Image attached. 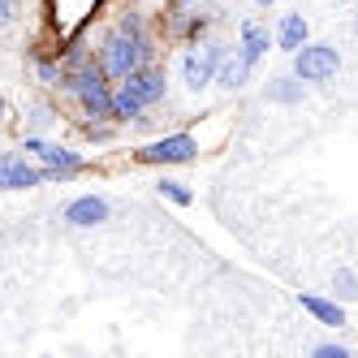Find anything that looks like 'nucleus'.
Instances as JSON below:
<instances>
[{
  "label": "nucleus",
  "instance_id": "ddd939ff",
  "mask_svg": "<svg viewBox=\"0 0 358 358\" xmlns=\"http://www.w3.org/2000/svg\"><path fill=\"white\" fill-rule=\"evenodd\" d=\"M147 108H143V99L125 87V83H117V91H113V121H138Z\"/></svg>",
  "mask_w": 358,
  "mask_h": 358
},
{
  "label": "nucleus",
  "instance_id": "5701e85b",
  "mask_svg": "<svg viewBox=\"0 0 358 358\" xmlns=\"http://www.w3.org/2000/svg\"><path fill=\"white\" fill-rule=\"evenodd\" d=\"M259 5H264V9H268V5H272V0H259Z\"/></svg>",
  "mask_w": 358,
  "mask_h": 358
},
{
  "label": "nucleus",
  "instance_id": "2eb2a0df",
  "mask_svg": "<svg viewBox=\"0 0 358 358\" xmlns=\"http://www.w3.org/2000/svg\"><path fill=\"white\" fill-rule=\"evenodd\" d=\"M156 194L169 199V203H177V208H190V203H194V190H190L186 182H177V177H160V182H156Z\"/></svg>",
  "mask_w": 358,
  "mask_h": 358
},
{
  "label": "nucleus",
  "instance_id": "4468645a",
  "mask_svg": "<svg viewBox=\"0 0 358 358\" xmlns=\"http://www.w3.org/2000/svg\"><path fill=\"white\" fill-rule=\"evenodd\" d=\"M173 22H177V35H182L186 43H199L203 35H208V27H212V17L208 13H194V9L173 13Z\"/></svg>",
  "mask_w": 358,
  "mask_h": 358
},
{
  "label": "nucleus",
  "instance_id": "9b49d317",
  "mask_svg": "<svg viewBox=\"0 0 358 358\" xmlns=\"http://www.w3.org/2000/svg\"><path fill=\"white\" fill-rule=\"evenodd\" d=\"M298 302H302V311H306V315L320 320V324H328V328H341V324H345V306H341V302H332V298L298 294Z\"/></svg>",
  "mask_w": 358,
  "mask_h": 358
},
{
  "label": "nucleus",
  "instance_id": "6e6552de",
  "mask_svg": "<svg viewBox=\"0 0 358 358\" xmlns=\"http://www.w3.org/2000/svg\"><path fill=\"white\" fill-rule=\"evenodd\" d=\"M125 87H130L138 99H143V108H151V104H160V99L169 95V78H164V65H138L130 78H121Z\"/></svg>",
  "mask_w": 358,
  "mask_h": 358
},
{
  "label": "nucleus",
  "instance_id": "f3484780",
  "mask_svg": "<svg viewBox=\"0 0 358 358\" xmlns=\"http://www.w3.org/2000/svg\"><path fill=\"white\" fill-rule=\"evenodd\" d=\"M35 57H39V52H35ZM35 73H39V83L61 87V73H65V69H61V61H52V57H39V61H35Z\"/></svg>",
  "mask_w": 358,
  "mask_h": 358
},
{
  "label": "nucleus",
  "instance_id": "f257e3e1",
  "mask_svg": "<svg viewBox=\"0 0 358 358\" xmlns=\"http://www.w3.org/2000/svg\"><path fill=\"white\" fill-rule=\"evenodd\" d=\"M151 61V39L147 35H130V31H113L99 48V69L108 73V78H130L138 65Z\"/></svg>",
  "mask_w": 358,
  "mask_h": 358
},
{
  "label": "nucleus",
  "instance_id": "aec40b11",
  "mask_svg": "<svg viewBox=\"0 0 358 358\" xmlns=\"http://www.w3.org/2000/svg\"><path fill=\"white\" fill-rule=\"evenodd\" d=\"M17 17V5L13 0H0V22H13Z\"/></svg>",
  "mask_w": 358,
  "mask_h": 358
},
{
  "label": "nucleus",
  "instance_id": "1a4fd4ad",
  "mask_svg": "<svg viewBox=\"0 0 358 358\" xmlns=\"http://www.w3.org/2000/svg\"><path fill=\"white\" fill-rule=\"evenodd\" d=\"M306 35H311V27H306V17L302 13H280V22H276V48L280 52H298V48L306 43Z\"/></svg>",
  "mask_w": 358,
  "mask_h": 358
},
{
  "label": "nucleus",
  "instance_id": "f03ea898",
  "mask_svg": "<svg viewBox=\"0 0 358 358\" xmlns=\"http://www.w3.org/2000/svg\"><path fill=\"white\" fill-rule=\"evenodd\" d=\"M229 57V43L224 39H199V43H190V52L182 57V83H186V91H208L212 83H216V69H220V61Z\"/></svg>",
  "mask_w": 358,
  "mask_h": 358
},
{
  "label": "nucleus",
  "instance_id": "6ab92c4d",
  "mask_svg": "<svg viewBox=\"0 0 358 358\" xmlns=\"http://www.w3.org/2000/svg\"><path fill=\"white\" fill-rule=\"evenodd\" d=\"M354 285H358V276H354V272H337V289H341V294H358Z\"/></svg>",
  "mask_w": 358,
  "mask_h": 358
},
{
  "label": "nucleus",
  "instance_id": "423d86ee",
  "mask_svg": "<svg viewBox=\"0 0 358 358\" xmlns=\"http://www.w3.org/2000/svg\"><path fill=\"white\" fill-rule=\"evenodd\" d=\"M22 151L39 156V164L57 169V173H65V177H73V173L87 169V160L78 156V151H69V147H61V143H48V138H39V134H27V138H22Z\"/></svg>",
  "mask_w": 358,
  "mask_h": 358
},
{
  "label": "nucleus",
  "instance_id": "4be33fe9",
  "mask_svg": "<svg viewBox=\"0 0 358 358\" xmlns=\"http://www.w3.org/2000/svg\"><path fill=\"white\" fill-rule=\"evenodd\" d=\"M354 31H358V9H354Z\"/></svg>",
  "mask_w": 358,
  "mask_h": 358
},
{
  "label": "nucleus",
  "instance_id": "dca6fc26",
  "mask_svg": "<svg viewBox=\"0 0 358 358\" xmlns=\"http://www.w3.org/2000/svg\"><path fill=\"white\" fill-rule=\"evenodd\" d=\"M268 95L276 99V104H294V99H302V83L298 78H276L268 87Z\"/></svg>",
  "mask_w": 358,
  "mask_h": 358
},
{
  "label": "nucleus",
  "instance_id": "20e7f679",
  "mask_svg": "<svg viewBox=\"0 0 358 358\" xmlns=\"http://www.w3.org/2000/svg\"><path fill=\"white\" fill-rule=\"evenodd\" d=\"M43 182H65V173L57 169H35L27 164V156L22 151H5L0 156V190H31V186H43Z\"/></svg>",
  "mask_w": 358,
  "mask_h": 358
},
{
  "label": "nucleus",
  "instance_id": "39448f33",
  "mask_svg": "<svg viewBox=\"0 0 358 358\" xmlns=\"http://www.w3.org/2000/svg\"><path fill=\"white\" fill-rule=\"evenodd\" d=\"M194 156H199V138L194 134H164V138L134 151L138 164H190Z\"/></svg>",
  "mask_w": 358,
  "mask_h": 358
},
{
  "label": "nucleus",
  "instance_id": "412c9836",
  "mask_svg": "<svg viewBox=\"0 0 358 358\" xmlns=\"http://www.w3.org/2000/svg\"><path fill=\"white\" fill-rule=\"evenodd\" d=\"M5 113H9V104H5V99H0V117H5Z\"/></svg>",
  "mask_w": 358,
  "mask_h": 358
},
{
  "label": "nucleus",
  "instance_id": "a211bd4d",
  "mask_svg": "<svg viewBox=\"0 0 358 358\" xmlns=\"http://www.w3.org/2000/svg\"><path fill=\"white\" fill-rule=\"evenodd\" d=\"M315 358H350V345H341V341H324V345H315Z\"/></svg>",
  "mask_w": 358,
  "mask_h": 358
},
{
  "label": "nucleus",
  "instance_id": "0eeeda50",
  "mask_svg": "<svg viewBox=\"0 0 358 358\" xmlns=\"http://www.w3.org/2000/svg\"><path fill=\"white\" fill-rule=\"evenodd\" d=\"M108 216H113V203L104 194H78V199H69L65 212H61V220L73 224V229H95V224H104Z\"/></svg>",
  "mask_w": 358,
  "mask_h": 358
},
{
  "label": "nucleus",
  "instance_id": "7ed1b4c3",
  "mask_svg": "<svg viewBox=\"0 0 358 358\" xmlns=\"http://www.w3.org/2000/svg\"><path fill=\"white\" fill-rule=\"evenodd\" d=\"M341 69V52L332 43H302L294 52V78L298 83H332Z\"/></svg>",
  "mask_w": 358,
  "mask_h": 358
},
{
  "label": "nucleus",
  "instance_id": "9d476101",
  "mask_svg": "<svg viewBox=\"0 0 358 358\" xmlns=\"http://www.w3.org/2000/svg\"><path fill=\"white\" fill-rule=\"evenodd\" d=\"M268 52V31L259 27V22H242V43H238V57L246 61V69L255 73V65L264 61Z\"/></svg>",
  "mask_w": 358,
  "mask_h": 358
},
{
  "label": "nucleus",
  "instance_id": "f8f14e48",
  "mask_svg": "<svg viewBox=\"0 0 358 358\" xmlns=\"http://www.w3.org/2000/svg\"><path fill=\"white\" fill-rule=\"evenodd\" d=\"M246 78H250L246 61L238 57V48H229V57H224L220 69H216V87H220V91H238V87H246Z\"/></svg>",
  "mask_w": 358,
  "mask_h": 358
}]
</instances>
